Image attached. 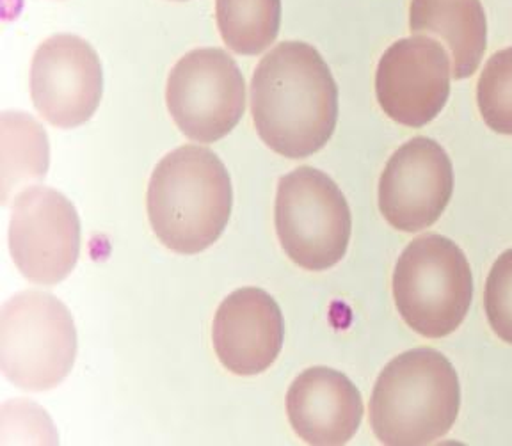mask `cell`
Segmentation results:
<instances>
[{"mask_svg": "<svg viewBox=\"0 0 512 446\" xmlns=\"http://www.w3.org/2000/svg\"><path fill=\"white\" fill-rule=\"evenodd\" d=\"M256 132L272 152L306 159L322 150L338 120V88L319 52L285 41L256 66L251 80Z\"/></svg>", "mask_w": 512, "mask_h": 446, "instance_id": "obj_1", "label": "cell"}, {"mask_svg": "<svg viewBox=\"0 0 512 446\" xmlns=\"http://www.w3.org/2000/svg\"><path fill=\"white\" fill-rule=\"evenodd\" d=\"M230 173L216 153L185 144L153 169L146 208L153 233L178 255H198L223 235L230 221Z\"/></svg>", "mask_w": 512, "mask_h": 446, "instance_id": "obj_2", "label": "cell"}, {"mask_svg": "<svg viewBox=\"0 0 512 446\" xmlns=\"http://www.w3.org/2000/svg\"><path fill=\"white\" fill-rule=\"evenodd\" d=\"M459 406L456 368L441 352L420 347L392 359L377 377L370 423L383 445H431L454 427Z\"/></svg>", "mask_w": 512, "mask_h": 446, "instance_id": "obj_3", "label": "cell"}, {"mask_svg": "<svg viewBox=\"0 0 512 446\" xmlns=\"http://www.w3.org/2000/svg\"><path fill=\"white\" fill-rule=\"evenodd\" d=\"M393 297L413 331L438 340L463 324L473 299L470 263L456 242L429 233L413 240L393 272Z\"/></svg>", "mask_w": 512, "mask_h": 446, "instance_id": "obj_4", "label": "cell"}, {"mask_svg": "<svg viewBox=\"0 0 512 446\" xmlns=\"http://www.w3.org/2000/svg\"><path fill=\"white\" fill-rule=\"evenodd\" d=\"M77 358L72 313L56 295L27 290L2 306L0 365L9 383L47 391L63 383Z\"/></svg>", "mask_w": 512, "mask_h": 446, "instance_id": "obj_5", "label": "cell"}, {"mask_svg": "<svg viewBox=\"0 0 512 446\" xmlns=\"http://www.w3.org/2000/svg\"><path fill=\"white\" fill-rule=\"evenodd\" d=\"M274 223L283 251L306 271H328L347 253L351 210L344 192L319 169L303 166L281 178Z\"/></svg>", "mask_w": 512, "mask_h": 446, "instance_id": "obj_6", "label": "cell"}, {"mask_svg": "<svg viewBox=\"0 0 512 446\" xmlns=\"http://www.w3.org/2000/svg\"><path fill=\"white\" fill-rule=\"evenodd\" d=\"M166 102L185 136L196 143H216L244 114V75L221 48H196L169 73Z\"/></svg>", "mask_w": 512, "mask_h": 446, "instance_id": "obj_7", "label": "cell"}, {"mask_svg": "<svg viewBox=\"0 0 512 446\" xmlns=\"http://www.w3.org/2000/svg\"><path fill=\"white\" fill-rule=\"evenodd\" d=\"M8 237L18 271L36 285H57L70 276L79 260L77 210L50 187L34 185L16 194Z\"/></svg>", "mask_w": 512, "mask_h": 446, "instance_id": "obj_8", "label": "cell"}, {"mask_svg": "<svg viewBox=\"0 0 512 446\" xmlns=\"http://www.w3.org/2000/svg\"><path fill=\"white\" fill-rule=\"evenodd\" d=\"M104 95V72L95 48L73 34L43 41L31 64L32 104L57 128L88 123Z\"/></svg>", "mask_w": 512, "mask_h": 446, "instance_id": "obj_9", "label": "cell"}, {"mask_svg": "<svg viewBox=\"0 0 512 446\" xmlns=\"http://www.w3.org/2000/svg\"><path fill=\"white\" fill-rule=\"evenodd\" d=\"M452 66L441 41L424 34L395 41L376 73V95L388 118L422 128L447 104Z\"/></svg>", "mask_w": 512, "mask_h": 446, "instance_id": "obj_10", "label": "cell"}, {"mask_svg": "<svg viewBox=\"0 0 512 446\" xmlns=\"http://www.w3.org/2000/svg\"><path fill=\"white\" fill-rule=\"evenodd\" d=\"M454 192L447 152L429 137H415L393 153L379 180V210L395 230L422 231L440 219Z\"/></svg>", "mask_w": 512, "mask_h": 446, "instance_id": "obj_11", "label": "cell"}, {"mask_svg": "<svg viewBox=\"0 0 512 446\" xmlns=\"http://www.w3.org/2000/svg\"><path fill=\"white\" fill-rule=\"evenodd\" d=\"M283 340V313L262 288L235 290L224 299L214 317V351L232 374H264L280 356Z\"/></svg>", "mask_w": 512, "mask_h": 446, "instance_id": "obj_12", "label": "cell"}, {"mask_svg": "<svg viewBox=\"0 0 512 446\" xmlns=\"http://www.w3.org/2000/svg\"><path fill=\"white\" fill-rule=\"evenodd\" d=\"M288 422L308 445L349 443L363 420L360 391L342 372L313 367L297 375L287 393Z\"/></svg>", "mask_w": 512, "mask_h": 446, "instance_id": "obj_13", "label": "cell"}, {"mask_svg": "<svg viewBox=\"0 0 512 446\" xmlns=\"http://www.w3.org/2000/svg\"><path fill=\"white\" fill-rule=\"evenodd\" d=\"M409 29L447 43L454 79H468L479 70L488 43L480 0H411Z\"/></svg>", "mask_w": 512, "mask_h": 446, "instance_id": "obj_14", "label": "cell"}, {"mask_svg": "<svg viewBox=\"0 0 512 446\" xmlns=\"http://www.w3.org/2000/svg\"><path fill=\"white\" fill-rule=\"evenodd\" d=\"M47 132L29 114H2V203L9 207L16 191L40 182L48 171Z\"/></svg>", "mask_w": 512, "mask_h": 446, "instance_id": "obj_15", "label": "cell"}, {"mask_svg": "<svg viewBox=\"0 0 512 446\" xmlns=\"http://www.w3.org/2000/svg\"><path fill=\"white\" fill-rule=\"evenodd\" d=\"M216 18L235 54L258 56L278 38L281 0H216Z\"/></svg>", "mask_w": 512, "mask_h": 446, "instance_id": "obj_16", "label": "cell"}, {"mask_svg": "<svg viewBox=\"0 0 512 446\" xmlns=\"http://www.w3.org/2000/svg\"><path fill=\"white\" fill-rule=\"evenodd\" d=\"M477 104L491 130L512 136V47L496 52L480 73Z\"/></svg>", "mask_w": 512, "mask_h": 446, "instance_id": "obj_17", "label": "cell"}, {"mask_svg": "<svg viewBox=\"0 0 512 446\" xmlns=\"http://www.w3.org/2000/svg\"><path fill=\"white\" fill-rule=\"evenodd\" d=\"M484 308L495 335L512 345V249L502 253L489 272Z\"/></svg>", "mask_w": 512, "mask_h": 446, "instance_id": "obj_18", "label": "cell"}]
</instances>
